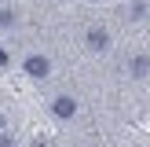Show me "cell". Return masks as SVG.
<instances>
[{"instance_id": "obj_8", "label": "cell", "mask_w": 150, "mask_h": 147, "mask_svg": "<svg viewBox=\"0 0 150 147\" xmlns=\"http://www.w3.org/2000/svg\"><path fill=\"white\" fill-rule=\"evenodd\" d=\"M0 147H7V143H0Z\"/></svg>"}, {"instance_id": "obj_6", "label": "cell", "mask_w": 150, "mask_h": 147, "mask_svg": "<svg viewBox=\"0 0 150 147\" xmlns=\"http://www.w3.org/2000/svg\"><path fill=\"white\" fill-rule=\"evenodd\" d=\"M0 66H7V51L4 48H0Z\"/></svg>"}, {"instance_id": "obj_3", "label": "cell", "mask_w": 150, "mask_h": 147, "mask_svg": "<svg viewBox=\"0 0 150 147\" xmlns=\"http://www.w3.org/2000/svg\"><path fill=\"white\" fill-rule=\"evenodd\" d=\"M88 44H92L95 51H103V48H106V44H110V37L103 33V29H92V33H88Z\"/></svg>"}, {"instance_id": "obj_1", "label": "cell", "mask_w": 150, "mask_h": 147, "mask_svg": "<svg viewBox=\"0 0 150 147\" xmlns=\"http://www.w3.org/2000/svg\"><path fill=\"white\" fill-rule=\"evenodd\" d=\"M48 70H51V63L44 55H29L26 59V74H29V77H48Z\"/></svg>"}, {"instance_id": "obj_4", "label": "cell", "mask_w": 150, "mask_h": 147, "mask_svg": "<svg viewBox=\"0 0 150 147\" xmlns=\"http://www.w3.org/2000/svg\"><path fill=\"white\" fill-rule=\"evenodd\" d=\"M132 74H139V77L146 74V55H136V59H132Z\"/></svg>"}, {"instance_id": "obj_7", "label": "cell", "mask_w": 150, "mask_h": 147, "mask_svg": "<svg viewBox=\"0 0 150 147\" xmlns=\"http://www.w3.org/2000/svg\"><path fill=\"white\" fill-rule=\"evenodd\" d=\"M0 129H4V118H0Z\"/></svg>"}, {"instance_id": "obj_5", "label": "cell", "mask_w": 150, "mask_h": 147, "mask_svg": "<svg viewBox=\"0 0 150 147\" xmlns=\"http://www.w3.org/2000/svg\"><path fill=\"white\" fill-rule=\"evenodd\" d=\"M0 26H11V11H0Z\"/></svg>"}, {"instance_id": "obj_2", "label": "cell", "mask_w": 150, "mask_h": 147, "mask_svg": "<svg viewBox=\"0 0 150 147\" xmlns=\"http://www.w3.org/2000/svg\"><path fill=\"white\" fill-rule=\"evenodd\" d=\"M51 110H55L59 118H73V114H77V103H73L70 96H59V99L51 103Z\"/></svg>"}]
</instances>
